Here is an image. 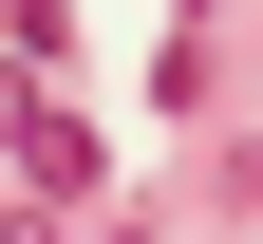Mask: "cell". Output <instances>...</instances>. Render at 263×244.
<instances>
[{"label": "cell", "mask_w": 263, "mask_h": 244, "mask_svg": "<svg viewBox=\"0 0 263 244\" xmlns=\"http://www.w3.org/2000/svg\"><path fill=\"white\" fill-rule=\"evenodd\" d=\"M0 132H19V169H38V188H57V207H76V188H94V132H76V113H57V94H19V76H0Z\"/></svg>", "instance_id": "obj_1"}]
</instances>
